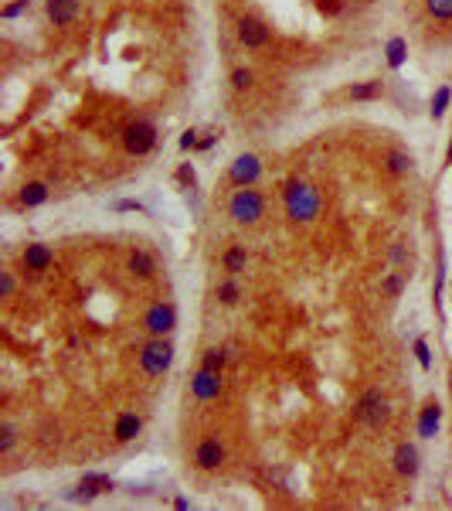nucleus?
<instances>
[{
    "mask_svg": "<svg viewBox=\"0 0 452 511\" xmlns=\"http://www.w3.org/2000/svg\"><path fill=\"white\" fill-rule=\"evenodd\" d=\"M10 447H14V429L3 426V429H0V453H10Z\"/></svg>",
    "mask_w": 452,
    "mask_h": 511,
    "instance_id": "obj_28",
    "label": "nucleus"
},
{
    "mask_svg": "<svg viewBox=\"0 0 452 511\" xmlns=\"http://www.w3.org/2000/svg\"><path fill=\"white\" fill-rule=\"evenodd\" d=\"M429 10L439 21H452V0H429Z\"/></svg>",
    "mask_w": 452,
    "mask_h": 511,
    "instance_id": "obj_24",
    "label": "nucleus"
},
{
    "mask_svg": "<svg viewBox=\"0 0 452 511\" xmlns=\"http://www.w3.org/2000/svg\"><path fill=\"white\" fill-rule=\"evenodd\" d=\"M415 355H418V365H422V368H429V361H432V358H429V344H425V341H415Z\"/></svg>",
    "mask_w": 452,
    "mask_h": 511,
    "instance_id": "obj_29",
    "label": "nucleus"
},
{
    "mask_svg": "<svg viewBox=\"0 0 452 511\" xmlns=\"http://www.w3.org/2000/svg\"><path fill=\"white\" fill-rule=\"evenodd\" d=\"M384 290H388L391 297H398V294H401V276H388V283H384Z\"/></svg>",
    "mask_w": 452,
    "mask_h": 511,
    "instance_id": "obj_31",
    "label": "nucleus"
},
{
    "mask_svg": "<svg viewBox=\"0 0 452 511\" xmlns=\"http://www.w3.org/2000/svg\"><path fill=\"white\" fill-rule=\"evenodd\" d=\"M354 416H357V423L377 429V426H384V423L391 419V406H388V399H384L377 389H367L361 396V403L354 406Z\"/></svg>",
    "mask_w": 452,
    "mask_h": 511,
    "instance_id": "obj_2",
    "label": "nucleus"
},
{
    "mask_svg": "<svg viewBox=\"0 0 452 511\" xmlns=\"http://www.w3.org/2000/svg\"><path fill=\"white\" fill-rule=\"evenodd\" d=\"M259 174H262V164H259L255 154H242V157L231 164V181H235L238 188H249Z\"/></svg>",
    "mask_w": 452,
    "mask_h": 511,
    "instance_id": "obj_8",
    "label": "nucleus"
},
{
    "mask_svg": "<svg viewBox=\"0 0 452 511\" xmlns=\"http://www.w3.org/2000/svg\"><path fill=\"white\" fill-rule=\"evenodd\" d=\"M218 300H221V304H235V300H238V283H231V280H228V283H221Z\"/></svg>",
    "mask_w": 452,
    "mask_h": 511,
    "instance_id": "obj_26",
    "label": "nucleus"
},
{
    "mask_svg": "<svg viewBox=\"0 0 452 511\" xmlns=\"http://www.w3.org/2000/svg\"><path fill=\"white\" fill-rule=\"evenodd\" d=\"M48 263H51V249H48V246H41V242L27 246V252H24V266H27L31 273L48 270Z\"/></svg>",
    "mask_w": 452,
    "mask_h": 511,
    "instance_id": "obj_15",
    "label": "nucleus"
},
{
    "mask_svg": "<svg viewBox=\"0 0 452 511\" xmlns=\"http://www.w3.org/2000/svg\"><path fill=\"white\" fill-rule=\"evenodd\" d=\"M24 10H27V0H17V3L3 7V17H17V14H24Z\"/></svg>",
    "mask_w": 452,
    "mask_h": 511,
    "instance_id": "obj_30",
    "label": "nucleus"
},
{
    "mask_svg": "<svg viewBox=\"0 0 452 511\" xmlns=\"http://www.w3.org/2000/svg\"><path fill=\"white\" fill-rule=\"evenodd\" d=\"M439 423H442V409H439V403H429L422 409V416H418V436L432 440L439 433Z\"/></svg>",
    "mask_w": 452,
    "mask_h": 511,
    "instance_id": "obj_13",
    "label": "nucleus"
},
{
    "mask_svg": "<svg viewBox=\"0 0 452 511\" xmlns=\"http://www.w3.org/2000/svg\"><path fill=\"white\" fill-rule=\"evenodd\" d=\"M190 389H194L197 399H218V392H221V375H218L214 368H201V372L194 375Z\"/></svg>",
    "mask_w": 452,
    "mask_h": 511,
    "instance_id": "obj_9",
    "label": "nucleus"
},
{
    "mask_svg": "<svg viewBox=\"0 0 452 511\" xmlns=\"http://www.w3.org/2000/svg\"><path fill=\"white\" fill-rule=\"evenodd\" d=\"M174 324H177V310H174L171 304L150 307V313H147V331H150L153 337L171 334V331H174Z\"/></svg>",
    "mask_w": 452,
    "mask_h": 511,
    "instance_id": "obj_6",
    "label": "nucleus"
},
{
    "mask_svg": "<svg viewBox=\"0 0 452 511\" xmlns=\"http://www.w3.org/2000/svg\"><path fill=\"white\" fill-rule=\"evenodd\" d=\"M194 460H197L201 471H214V467H221V460H225V447H221L218 440H201Z\"/></svg>",
    "mask_w": 452,
    "mask_h": 511,
    "instance_id": "obj_10",
    "label": "nucleus"
},
{
    "mask_svg": "<svg viewBox=\"0 0 452 511\" xmlns=\"http://www.w3.org/2000/svg\"><path fill=\"white\" fill-rule=\"evenodd\" d=\"M211 143H214V133H208V136H204V140H197V147H201V150H208V147H211Z\"/></svg>",
    "mask_w": 452,
    "mask_h": 511,
    "instance_id": "obj_36",
    "label": "nucleus"
},
{
    "mask_svg": "<svg viewBox=\"0 0 452 511\" xmlns=\"http://www.w3.org/2000/svg\"><path fill=\"white\" fill-rule=\"evenodd\" d=\"M171 361H174V348H171L164 337L150 341V344L143 348V355H140V365H143L147 375H164V372L171 368Z\"/></svg>",
    "mask_w": 452,
    "mask_h": 511,
    "instance_id": "obj_4",
    "label": "nucleus"
},
{
    "mask_svg": "<svg viewBox=\"0 0 452 511\" xmlns=\"http://www.w3.org/2000/svg\"><path fill=\"white\" fill-rule=\"evenodd\" d=\"M123 143H126V150L136 154V157L150 154L153 143H157V130H153V123H143V119H140V123H129L126 133H123Z\"/></svg>",
    "mask_w": 452,
    "mask_h": 511,
    "instance_id": "obj_5",
    "label": "nucleus"
},
{
    "mask_svg": "<svg viewBox=\"0 0 452 511\" xmlns=\"http://www.w3.org/2000/svg\"><path fill=\"white\" fill-rule=\"evenodd\" d=\"M394 471L405 474V477H415L418 474V447L415 443H398V450H394Z\"/></svg>",
    "mask_w": 452,
    "mask_h": 511,
    "instance_id": "obj_11",
    "label": "nucleus"
},
{
    "mask_svg": "<svg viewBox=\"0 0 452 511\" xmlns=\"http://www.w3.org/2000/svg\"><path fill=\"white\" fill-rule=\"evenodd\" d=\"M116 484H112V477H105V474H86L82 481H79V495L82 498H99V495H105V491H112Z\"/></svg>",
    "mask_w": 452,
    "mask_h": 511,
    "instance_id": "obj_12",
    "label": "nucleus"
},
{
    "mask_svg": "<svg viewBox=\"0 0 452 511\" xmlns=\"http://www.w3.org/2000/svg\"><path fill=\"white\" fill-rule=\"evenodd\" d=\"M381 96V82H361L351 89V99H377Z\"/></svg>",
    "mask_w": 452,
    "mask_h": 511,
    "instance_id": "obj_22",
    "label": "nucleus"
},
{
    "mask_svg": "<svg viewBox=\"0 0 452 511\" xmlns=\"http://www.w3.org/2000/svg\"><path fill=\"white\" fill-rule=\"evenodd\" d=\"M0 294H3V297H10V294H14V280H10L7 273H3V283H0Z\"/></svg>",
    "mask_w": 452,
    "mask_h": 511,
    "instance_id": "obj_33",
    "label": "nucleus"
},
{
    "mask_svg": "<svg viewBox=\"0 0 452 511\" xmlns=\"http://www.w3.org/2000/svg\"><path fill=\"white\" fill-rule=\"evenodd\" d=\"M449 161H452V143H449Z\"/></svg>",
    "mask_w": 452,
    "mask_h": 511,
    "instance_id": "obj_37",
    "label": "nucleus"
},
{
    "mask_svg": "<svg viewBox=\"0 0 452 511\" xmlns=\"http://www.w3.org/2000/svg\"><path fill=\"white\" fill-rule=\"evenodd\" d=\"M177 178H181L184 185H194V171H190V167H181V174H177Z\"/></svg>",
    "mask_w": 452,
    "mask_h": 511,
    "instance_id": "obj_35",
    "label": "nucleus"
},
{
    "mask_svg": "<svg viewBox=\"0 0 452 511\" xmlns=\"http://www.w3.org/2000/svg\"><path fill=\"white\" fill-rule=\"evenodd\" d=\"M449 99H452V89L449 86H439V93H436V99H432V119H439V116L446 112Z\"/></svg>",
    "mask_w": 452,
    "mask_h": 511,
    "instance_id": "obj_23",
    "label": "nucleus"
},
{
    "mask_svg": "<svg viewBox=\"0 0 452 511\" xmlns=\"http://www.w3.org/2000/svg\"><path fill=\"white\" fill-rule=\"evenodd\" d=\"M242 266H245V249H242V246L228 249V252H225V270H228V273H242Z\"/></svg>",
    "mask_w": 452,
    "mask_h": 511,
    "instance_id": "obj_21",
    "label": "nucleus"
},
{
    "mask_svg": "<svg viewBox=\"0 0 452 511\" xmlns=\"http://www.w3.org/2000/svg\"><path fill=\"white\" fill-rule=\"evenodd\" d=\"M286 211L292 222H313L320 215V191L303 185V181H289L286 188Z\"/></svg>",
    "mask_w": 452,
    "mask_h": 511,
    "instance_id": "obj_1",
    "label": "nucleus"
},
{
    "mask_svg": "<svg viewBox=\"0 0 452 511\" xmlns=\"http://www.w3.org/2000/svg\"><path fill=\"white\" fill-rule=\"evenodd\" d=\"M231 86H235V89H249V86H252V72H249V69H235V72H231Z\"/></svg>",
    "mask_w": 452,
    "mask_h": 511,
    "instance_id": "obj_27",
    "label": "nucleus"
},
{
    "mask_svg": "<svg viewBox=\"0 0 452 511\" xmlns=\"http://www.w3.org/2000/svg\"><path fill=\"white\" fill-rule=\"evenodd\" d=\"M181 147H184V150H190V147H197V133H194V130H187V133H184Z\"/></svg>",
    "mask_w": 452,
    "mask_h": 511,
    "instance_id": "obj_32",
    "label": "nucleus"
},
{
    "mask_svg": "<svg viewBox=\"0 0 452 511\" xmlns=\"http://www.w3.org/2000/svg\"><path fill=\"white\" fill-rule=\"evenodd\" d=\"M221 365H225V351H221V348H208V351H204V368L221 372Z\"/></svg>",
    "mask_w": 452,
    "mask_h": 511,
    "instance_id": "obj_25",
    "label": "nucleus"
},
{
    "mask_svg": "<svg viewBox=\"0 0 452 511\" xmlns=\"http://www.w3.org/2000/svg\"><path fill=\"white\" fill-rule=\"evenodd\" d=\"M116 208H119V211H140L143 204H140V202H119Z\"/></svg>",
    "mask_w": 452,
    "mask_h": 511,
    "instance_id": "obj_34",
    "label": "nucleus"
},
{
    "mask_svg": "<svg viewBox=\"0 0 452 511\" xmlns=\"http://www.w3.org/2000/svg\"><path fill=\"white\" fill-rule=\"evenodd\" d=\"M129 270H133L136 276H153L157 263H153L150 252H133V256H129Z\"/></svg>",
    "mask_w": 452,
    "mask_h": 511,
    "instance_id": "obj_17",
    "label": "nucleus"
},
{
    "mask_svg": "<svg viewBox=\"0 0 452 511\" xmlns=\"http://www.w3.org/2000/svg\"><path fill=\"white\" fill-rule=\"evenodd\" d=\"M41 202H48V188L41 181H31V185L21 188V204H41Z\"/></svg>",
    "mask_w": 452,
    "mask_h": 511,
    "instance_id": "obj_18",
    "label": "nucleus"
},
{
    "mask_svg": "<svg viewBox=\"0 0 452 511\" xmlns=\"http://www.w3.org/2000/svg\"><path fill=\"white\" fill-rule=\"evenodd\" d=\"M238 41L245 48H262L269 41V27L259 21V17H242L238 21Z\"/></svg>",
    "mask_w": 452,
    "mask_h": 511,
    "instance_id": "obj_7",
    "label": "nucleus"
},
{
    "mask_svg": "<svg viewBox=\"0 0 452 511\" xmlns=\"http://www.w3.org/2000/svg\"><path fill=\"white\" fill-rule=\"evenodd\" d=\"M140 426H143V423H140V416L123 412V416L116 419V440H119V443H129V440L140 433Z\"/></svg>",
    "mask_w": 452,
    "mask_h": 511,
    "instance_id": "obj_16",
    "label": "nucleus"
},
{
    "mask_svg": "<svg viewBox=\"0 0 452 511\" xmlns=\"http://www.w3.org/2000/svg\"><path fill=\"white\" fill-rule=\"evenodd\" d=\"M405 51H408V48H405V41H401V38H391V41H388V65H391V69H398V65L405 62Z\"/></svg>",
    "mask_w": 452,
    "mask_h": 511,
    "instance_id": "obj_20",
    "label": "nucleus"
},
{
    "mask_svg": "<svg viewBox=\"0 0 452 511\" xmlns=\"http://www.w3.org/2000/svg\"><path fill=\"white\" fill-rule=\"evenodd\" d=\"M412 164H415V161H412V154H405V150H391V154H388V171H391V174H408Z\"/></svg>",
    "mask_w": 452,
    "mask_h": 511,
    "instance_id": "obj_19",
    "label": "nucleus"
},
{
    "mask_svg": "<svg viewBox=\"0 0 452 511\" xmlns=\"http://www.w3.org/2000/svg\"><path fill=\"white\" fill-rule=\"evenodd\" d=\"M228 211H231V218H235V222L252 225V222H259V218H262V195H259V191H252V188H242V191H235V195H231Z\"/></svg>",
    "mask_w": 452,
    "mask_h": 511,
    "instance_id": "obj_3",
    "label": "nucleus"
},
{
    "mask_svg": "<svg viewBox=\"0 0 452 511\" xmlns=\"http://www.w3.org/2000/svg\"><path fill=\"white\" fill-rule=\"evenodd\" d=\"M48 17L55 24H72L79 17V0H48Z\"/></svg>",
    "mask_w": 452,
    "mask_h": 511,
    "instance_id": "obj_14",
    "label": "nucleus"
}]
</instances>
